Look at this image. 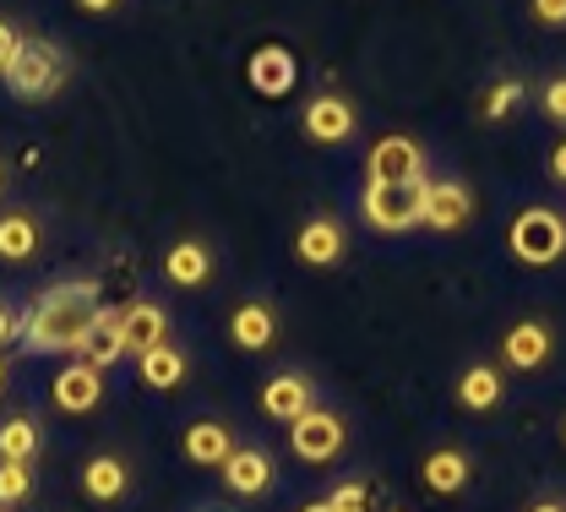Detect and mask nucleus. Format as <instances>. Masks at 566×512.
<instances>
[{
	"label": "nucleus",
	"instance_id": "obj_24",
	"mask_svg": "<svg viewBox=\"0 0 566 512\" xmlns=\"http://www.w3.org/2000/svg\"><path fill=\"white\" fill-rule=\"evenodd\" d=\"M186 370H191V361H186V349H175V344H158V349L137 355L142 387H153V393H169V387H180V382H186Z\"/></svg>",
	"mask_w": 566,
	"mask_h": 512
},
{
	"label": "nucleus",
	"instance_id": "obj_19",
	"mask_svg": "<svg viewBox=\"0 0 566 512\" xmlns=\"http://www.w3.org/2000/svg\"><path fill=\"white\" fill-rule=\"evenodd\" d=\"M420 480H424V491H430V497H458V491H469L474 463H469V452H463V447H436V452L420 463Z\"/></svg>",
	"mask_w": 566,
	"mask_h": 512
},
{
	"label": "nucleus",
	"instance_id": "obj_17",
	"mask_svg": "<svg viewBox=\"0 0 566 512\" xmlns=\"http://www.w3.org/2000/svg\"><path fill=\"white\" fill-rule=\"evenodd\" d=\"M120 333H126V355H147L169 344V311L158 300H132L120 305Z\"/></svg>",
	"mask_w": 566,
	"mask_h": 512
},
{
	"label": "nucleus",
	"instance_id": "obj_27",
	"mask_svg": "<svg viewBox=\"0 0 566 512\" xmlns=\"http://www.w3.org/2000/svg\"><path fill=\"white\" fill-rule=\"evenodd\" d=\"M523 93H528V87H523L517 76H506V82H495L491 93H485V121H506V115H512V109L523 104Z\"/></svg>",
	"mask_w": 566,
	"mask_h": 512
},
{
	"label": "nucleus",
	"instance_id": "obj_21",
	"mask_svg": "<svg viewBox=\"0 0 566 512\" xmlns=\"http://www.w3.org/2000/svg\"><path fill=\"white\" fill-rule=\"evenodd\" d=\"M294 55L283 50V44H262L251 61H245V82L262 93V98H283L289 87H294Z\"/></svg>",
	"mask_w": 566,
	"mask_h": 512
},
{
	"label": "nucleus",
	"instance_id": "obj_40",
	"mask_svg": "<svg viewBox=\"0 0 566 512\" xmlns=\"http://www.w3.org/2000/svg\"><path fill=\"white\" fill-rule=\"evenodd\" d=\"M562 437H566V420H562Z\"/></svg>",
	"mask_w": 566,
	"mask_h": 512
},
{
	"label": "nucleus",
	"instance_id": "obj_4",
	"mask_svg": "<svg viewBox=\"0 0 566 512\" xmlns=\"http://www.w3.org/2000/svg\"><path fill=\"white\" fill-rule=\"evenodd\" d=\"M359 213L376 234H409L415 223L424 219V180H409V186H381L370 180L365 197H359Z\"/></svg>",
	"mask_w": 566,
	"mask_h": 512
},
{
	"label": "nucleus",
	"instance_id": "obj_16",
	"mask_svg": "<svg viewBox=\"0 0 566 512\" xmlns=\"http://www.w3.org/2000/svg\"><path fill=\"white\" fill-rule=\"evenodd\" d=\"M229 338H234V349H245V355L273 349V338H279V311H273L268 300H240V305L229 311Z\"/></svg>",
	"mask_w": 566,
	"mask_h": 512
},
{
	"label": "nucleus",
	"instance_id": "obj_14",
	"mask_svg": "<svg viewBox=\"0 0 566 512\" xmlns=\"http://www.w3.org/2000/svg\"><path fill=\"white\" fill-rule=\"evenodd\" d=\"M474 213V191L463 186V180H424V219L436 234H452V229H463Z\"/></svg>",
	"mask_w": 566,
	"mask_h": 512
},
{
	"label": "nucleus",
	"instance_id": "obj_22",
	"mask_svg": "<svg viewBox=\"0 0 566 512\" xmlns=\"http://www.w3.org/2000/svg\"><path fill=\"white\" fill-rule=\"evenodd\" d=\"M76 361H87L93 370H109L115 361H126V333H120V311H98V322H93V333L82 338V349H76Z\"/></svg>",
	"mask_w": 566,
	"mask_h": 512
},
{
	"label": "nucleus",
	"instance_id": "obj_37",
	"mask_svg": "<svg viewBox=\"0 0 566 512\" xmlns=\"http://www.w3.org/2000/svg\"><path fill=\"white\" fill-rule=\"evenodd\" d=\"M197 512H234V508H223V502H202Z\"/></svg>",
	"mask_w": 566,
	"mask_h": 512
},
{
	"label": "nucleus",
	"instance_id": "obj_15",
	"mask_svg": "<svg viewBox=\"0 0 566 512\" xmlns=\"http://www.w3.org/2000/svg\"><path fill=\"white\" fill-rule=\"evenodd\" d=\"M212 245L208 240H197V234H186V240H175L169 251H164V279L175 284V290H208L212 284Z\"/></svg>",
	"mask_w": 566,
	"mask_h": 512
},
{
	"label": "nucleus",
	"instance_id": "obj_29",
	"mask_svg": "<svg viewBox=\"0 0 566 512\" xmlns=\"http://www.w3.org/2000/svg\"><path fill=\"white\" fill-rule=\"evenodd\" d=\"M539 109H545L551 126H566V76H551V82L539 87Z\"/></svg>",
	"mask_w": 566,
	"mask_h": 512
},
{
	"label": "nucleus",
	"instance_id": "obj_23",
	"mask_svg": "<svg viewBox=\"0 0 566 512\" xmlns=\"http://www.w3.org/2000/svg\"><path fill=\"white\" fill-rule=\"evenodd\" d=\"M44 245V223L33 219L28 208L0 213V262H33Z\"/></svg>",
	"mask_w": 566,
	"mask_h": 512
},
{
	"label": "nucleus",
	"instance_id": "obj_2",
	"mask_svg": "<svg viewBox=\"0 0 566 512\" xmlns=\"http://www.w3.org/2000/svg\"><path fill=\"white\" fill-rule=\"evenodd\" d=\"M22 104H44V98H55L61 87H66V50L55 44V39H22L17 44V55H11V66L0 76Z\"/></svg>",
	"mask_w": 566,
	"mask_h": 512
},
{
	"label": "nucleus",
	"instance_id": "obj_36",
	"mask_svg": "<svg viewBox=\"0 0 566 512\" xmlns=\"http://www.w3.org/2000/svg\"><path fill=\"white\" fill-rule=\"evenodd\" d=\"M300 512H333V508H327V497H322V502H305Z\"/></svg>",
	"mask_w": 566,
	"mask_h": 512
},
{
	"label": "nucleus",
	"instance_id": "obj_13",
	"mask_svg": "<svg viewBox=\"0 0 566 512\" xmlns=\"http://www.w3.org/2000/svg\"><path fill=\"white\" fill-rule=\"evenodd\" d=\"M311 409H316V387H311V376H300V370L268 376V387H262V415H268V420L294 426V420L311 415Z\"/></svg>",
	"mask_w": 566,
	"mask_h": 512
},
{
	"label": "nucleus",
	"instance_id": "obj_30",
	"mask_svg": "<svg viewBox=\"0 0 566 512\" xmlns=\"http://www.w3.org/2000/svg\"><path fill=\"white\" fill-rule=\"evenodd\" d=\"M17 338H22V311H17L11 300H0V349L17 344Z\"/></svg>",
	"mask_w": 566,
	"mask_h": 512
},
{
	"label": "nucleus",
	"instance_id": "obj_18",
	"mask_svg": "<svg viewBox=\"0 0 566 512\" xmlns=\"http://www.w3.org/2000/svg\"><path fill=\"white\" fill-rule=\"evenodd\" d=\"M240 441L234 431L223 426V420H191L186 426V437H180V452H186V463H197V469H223L229 463V452H234Z\"/></svg>",
	"mask_w": 566,
	"mask_h": 512
},
{
	"label": "nucleus",
	"instance_id": "obj_42",
	"mask_svg": "<svg viewBox=\"0 0 566 512\" xmlns=\"http://www.w3.org/2000/svg\"><path fill=\"white\" fill-rule=\"evenodd\" d=\"M0 512H6V508H0Z\"/></svg>",
	"mask_w": 566,
	"mask_h": 512
},
{
	"label": "nucleus",
	"instance_id": "obj_20",
	"mask_svg": "<svg viewBox=\"0 0 566 512\" xmlns=\"http://www.w3.org/2000/svg\"><path fill=\"white\" fill-rule=\"evenodd\" d=\"M501 398H506L501 366H491V361L463 366V376H458V404H463L469 415H491V409H501Z\"/></svg>",
	"mask_w": 566,
	"mask_h": 512
},
{
	"label": "nucleus",
	"instance_id": "obj_6",
	"mask_svg": "<svg viewBox=\"0 0 566 512\" xmlns=\"http://www.w3.org/2000/svg\"><path fill=\"white\" fill-rule=\"evenodd\" d=\"M551 355H556V333L539 322V316H523V322H512L506 333H501V366L506 370H545L551 366Z\"/></svg>",
	"mask_w": 566,
	"mask_h": 512
},
{
	"label": "nucleus",
	"instance_id": "obj_39",
	"mask_svg": "<svg viewBox=\"0 0 566 512\" xmlns=\"http://www.w3.org/2000/svg\"><path fill=\"white\" fill-rule=\"evenodd\" d=\"M6 376H11V370H6V361H0V387H6Z\"/></svg>",
	"mask_w": 566,
	"mask_h": 512
},
{
	"label": "nucleus",
	"instance_id": "obj_11",
	"mask_svg": "<svg viewBox=\"0 0 566 512\" xmlns=\"http://www.w3.org/2000/svg\"><path fill=\"white\" fill-rule=\"evenodd\" d=\"M344 251H349V229L333 219V213L305 219L300 223V234H294V257H300L305 268H338Z\"/></svg>",
	"mask_w": 566,
	"mask_h": 512
},
{
	"label": "nucleus",
	"instance_id": "obj_7",
	"mask_svg": "<svg viewBox=\"0 0 566 512\" xmlns=\"http://www.w3.org/2000/svg\"><path fill=\"white\" fill-rule=\"evenodd\" d=\"M365 175H370V180H381V186H409V180H424V147L415 143V137H403V132H392V137H381V143L370 147Z\"/></svg>",
	"mask_w": 566,
	"mask_h": 512
},
{
	"label": "nucleus",
	"instance_id": "obj_3",
	"mask_svg": "<svg viewBox=\"0 0 566 512\" xmlns=\"http://www.w3.org/2000/svg\"><path fill=\"white\" fill-rule=\"evenodd\" d=\"M506 245L523 268H556L566 257V219L556 208H523L506 229Z\"/></svg>",
	"mask_w": 566,
	"mask_h": 512
},
{
	"label": "nucleus",
	"instance_id": "obj_41",
	"mask_svg": "<svg viewBox=\"0 0 566 512\" xmlns=\"http://www.w3.org/2000/svg\"><path fill=\"white\" fill-rule=\"evenodd\" d=\"M392 512H403V508H392Z\"/></svg>",
	"mask_w": 566,
	"mask_h": 512
},
{
	"label": "nucleus",
	"instance_id": "obj_1",
	"mask_svg": "<svg viewBox=\"0 0 566 512\" xmlns=\"http://www.w3.org/2000/svg\"><path fill=\"white\" fill-rule=\"evenodd\" d=\"M98 311H104V294H98L93 279L55 284V290H44L22 311V338H17V344H22L28 355H76L82 338L93 333Z\"/></svg>",
	"mask_w": 566,
	"mask_h": 512
},
{
	"label": "nucleus",
	"instance_id": "obj_35",
	"mask_svg": "<svg viewBox=\"0 0 566 512\" xmlns=\"http://www.w3.org/2000/svg\"><path fill=\"white\" fill-rule=\"evenodd\" d=\"M528 512H566V502H562V497H539Z\"/></svg>",
	"mask_w": 566,
	"mask_h": 512
},
{
	"label": "nucleus",
	"instance_id": "obj_26",
	"mask_svg": "<svg viewBox=\"0 0 566 512\" xmlns=\"http://www.w3.org/2000/svg\"><path fill=\"white\" fill-rule=\"evenodd\" d=\"M33 502V463H0V508H22Z\"/></svg>",
	"mask_w": 566,
	"mask_h": 512
},
{
	"label": "nucleus",
	"instance_id": "obj_25",
	"mask_svg": "<svg viewBox=\"0 0 566 512\" xmlns=\"http://www.w3.org/2000/svg\"><path fill=\"white\" fill-rule=\"evenodd\" d=\"M44 447V431L33 415H6L0 420V463H33Z\"/></svg>",
	"mask_w": 566,
	"mask_h": 512
},
{
	"label": "nucleus",
	"instance_id": "obj_5",
	"mask_svg": "<svg viewBox=\"0 0 566 512\" xmlns=\"http://www.w3.org/2000/svg\"><path fill=\"white\" fill-rule=\"evenodd\" d=\"M344 441H349V426H344V415H333V409H311V415H300V420L289 426V452H294L300 463H316V469H327V463L344 452Z\"/></svg>",
	"mask_w": 566,
	"mask_h": 512
},
{
	"label": "nucleus",
	"instance_id": "obj_12",
	"mask_svg": "<svg viewBox=\"0 0 566 512\" xmlns=\"http://www.w3.org/2000/svg\"><path fill=\"white\" fill-rule=\"evenodd\" d=\"M82 497L98 508H120L132 497V463L120 452H93L82 463Z\"/></svg>",
	"mask_w": 566,
	"mask_h": 512
},
{
	"label": "nucleus",
	"instance_id": "obj_38",
	"mask_svg": "<svg viewBox=\"0 0 566 512\" xmlns=\"http://www.w3.org/2000/svg\"><path fill=\"white\" fill-rule=\"evenodd\" d=\"M0 197H6V164H0Z\"/></svg>",
	"mask_w": 566,
	"mask_h": 512
},
{
	"label": "nucleus",
	"instance_id": "obj_34",
	"mask_svg": "<svg viewBox=\"0 0 566 512\" xmlns=\"http://www.w3.org/2000/svg\"><path fill=\"white\" fill-rule=\"evenodd\" d=\"M551 180L566 186V143H556V153H551Z\"/></svg>",
	"mask_w": 566,
	"mask_h": 512
},
{
	"label": "nucleus",
	"instance_id": "obj_28",
	"mask_svg": "<svg viewBox=\"0 0 566 512\" xmlns=\"http://www.w3.org/2000/svg\"><path fill=\"white\" fill-rule=\"evenodd\" d=\"M327 508L333 512H370V485L365 480H338L327 491Z\"/></svg>",
	"mask_w": 566,
	"mask_h": 512
},
{
	"label": "nucleus",
	"instance_id": "obj_33",
	"mask_svg": "<svg viewBox=\"0 0 566 512\" xmlns=\"http://www.w3.org/2000/svg\"><path fill=\"white\" fill-rule=\"evenodd\" d=\"M120 0H76V11H87V17H109Z\"/></svg>",
	"mask_w": 566,
	"mask_h": 512
},
{
	"label": "nucleus",
	"instance_id": "obj_32",
	"mask_svg": "<svg viewBox=\"0 0 566 512\" xmlns=\"http://www.w3.org/2000/svg\"><path fill=\"white\" fill-rule=\"evenodd\" d=\"M534 22H545V28H566V0H534Z\"/></svg>",
	"mask_w": 566,
	"mask_h": 512
},
{
	"label": "nucleus",
	"instance_id": "obj_8",
	"mask_svg": "<svg viewBox=\"0 0 566 512\" xmlns=\"http://www.w3.org/2000/svg\"><path fill=\"white\" fill-rule=\"evenodd\" d=\"M218 474H223V491L240 497V502H256V497H268V491L279 485V463H273V452H262V447H234Z\"/></svg>",
	"mask_w": 566,
	"mask_h": 512
},
{
	"label": "nucleus",
	"instance_id": "obj_9",
	"mask_svg": "<svg viewBox=\"0 0 566 512\" xmlns=\"http://www.w3.org/2000/svg\"><path fill=\"white\" fill-rule=\"evenodd\" d=\"M305 137L316 147H338L354 137V126H359V109H354L344 93H316L311 104H305Z\"/></svg>",
	"mask_w": 566,
	"mask_h": 512
},
{
	"label": "nucleus",
	"instance_id": "obj_10",
	"mask_svg": "<svg viewBox=\"0 0 566 512\" xmlns=\"http://www.w3.org/2000/svg\"><path fill=\"white\" fill-rule=\"evenodd\" d=\"M50 404L61 415H93L104 404V370H93L87 361H71V366L55 370L50 382Z\"/></svg>",
	"mask_w": 566,
	"mask_h": 512
},
{
	"label": "nucleus",
	"instance_id": "obj_31",
	"mask_svg": "<svg viewBox=\"0 0 566 512\" xmlns=\"http://www.w3.org/2000/svg\"><path fill=\"white\" fill-rule=\"evenodd\" d=\"M17 44H22V28L0 17V76H6V66H11V55H17Z\"/></svg>",
	"mask_w": 566,
	"mask_h": 512
}]
</instances>
